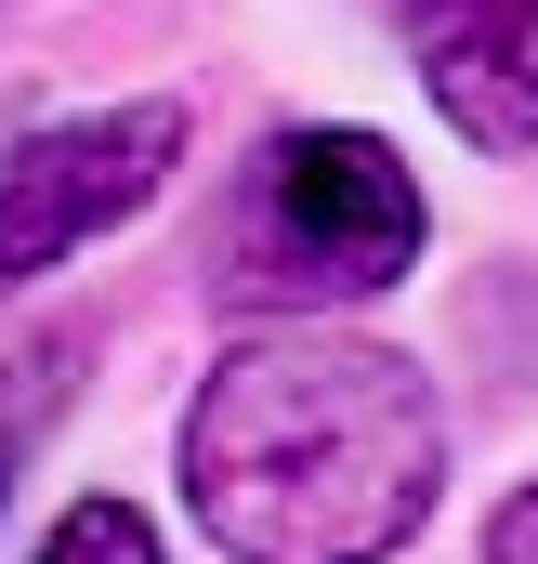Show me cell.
<instances>
[{
  "mask_svg": "<svg viewBox=\"0 0 538 564\" xmlns=\"http://www.w3.org/2000/svg\"><path fill=\"white\" fill-rule=\"evenodd\" d=\"M420 184L381 132H276L224 210V302H276V315H315V302H381L420 263Z\"/></svg>",
  "mask_w": 538,
  "mask_h": 564,
  "instance_id": "2",
  "label": "cell"
},
{
  "mask_svg": "<svg viewBox=\"0 0 538 564\" xmlns=\"http://www.w3.org/2000/svg\"><path fill=\"white\" fill-rule=\"evenodd\" d=\"M407 53L460 144L486 158L538 144V0H407Z\"/></svg>",
  "mask_w": 538,
  "mask_h": 564,
  "instance_id": "4",
  "label": "cell"
},
{
  "mask_svg": "<svg viewBox=\"0 0 538 564\" xmlns=\"http://www.w3.org/2000/svg\"><path fill=\"white\" fill-rule=\"evenodd\" d=\"M446 486V408L395 341L276 328L184 408V512L224 564H395Z\"/></svg>",
  "mask_w": 538,
  "mask_h": 564,
  "instance_id": "1",
  "label": "cell"
},
{
  "mask_svg": "<svg viewBox=\"0 0 538 564\" xmlns=\"http://www.w3.org/2000/svg\"><path fill=\"white\" fill-rule=\"evenodd\" d=\"M40 564H171V552H158V525H144L132 499H79V512L40 539Z\"/></svg>",
  "mask_w": 538,
  "mask_h": 564,
  "instance_id": "5",
  "label": "cell"
},
{
  "mask_svg": "<svg viewBox=\"0 0 538 564\" xmlns=\"http://www.w3.org/2000/svg\"><path fill=\"white\" fill-rule=\"evenodd\" d=\"M486 564H538V486L499 499V525H486Z\"/></svg>",
  "mask_w": 538,
  "mask_h": 564,
  "instance_id": "6",
  "label": "cell"
},
{
  "mask_svg": "<svg viewBox=\"0 0 538 564\" xmlns=\"http://www.w3.org/2000/svg\"><path fill=\"white\" fill-rule=\"evenodd\" d=\"M171 171H184V106H171V93L26 132L13 158H0V302H13L26 276H53L66 250H93L106 224H132Z\"/></svg>",
  "mask_w": 538,
  "mask_h": 564,
  "instance_id": "3",
  "label": "cell"
}]
</instances>
